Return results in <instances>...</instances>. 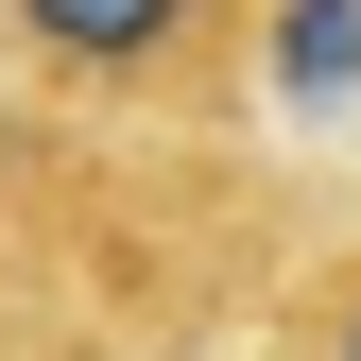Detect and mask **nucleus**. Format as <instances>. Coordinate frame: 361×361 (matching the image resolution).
Here are the masks:
<instances>
[{
  "mask_svg": "<svg viewBox=\"0 0 361 361\" xmlns=\"http://www.w3.org/2000/svg\"><path fill=\"white\" fill-rule=\"evenodd\" d=\"M0 35L35 69H69V86H138V69H172L207 35V0H0Z\"/></svg>",
  "mask_w": 361,
  "mask_h": 361,
  "instance_id": "obj_1",
  "label": "nucleus"
},
{
  "mask_svg": "<svg viewBox=\"0 0 361 361\" xmlns=\"http://www.w3.org/2000/svg\"><path fill=\"white\" fill-rule=\"evenodd\" d=\"M258 35H276V86H293V104H344V86H361V0H276Z\"/></svg>",
  "mask_w": 361,
  "mask_h": 361,
  "instance_id": "obj_2",
  "label": "nucleus"
},
{
  "mask_svg": "<svg viewBox=\"0 0 361 361\" xmlns=\"http://www.w3.org/2000/svg\"><path fill=\"white\" fill-rule=\"evenodd\" d=\"M327 361H361V293H344V327H327Z\"/></svg>",
  "mask_w": 361,
  "mask_h": 361,
  "instance_id": "obj_3",
  "label": "nucleus"
}]
</instances>
